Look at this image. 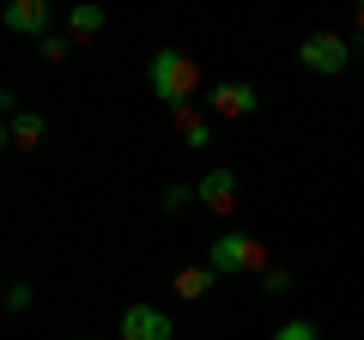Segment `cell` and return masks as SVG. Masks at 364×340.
Instances as JSON below:
<instances>
[{
	"mask_svg": "<svg viewBox=\"0 0 364 340\" xmlns=\"http://www.w3.org/2000/svg\"><path fill=\"white\" fill-rule=\"evenodd\" d=\"M146 79H152V97L164 110H182V104H195V97H200V67L188 61L182 49H152Z\"/></svg>",
	"mask_w": 364,
	"mask_h": 340,
	"instance_id": "cell-1",
	"label": "cell"
},
{
	"mask_svg": "<svg viewBox=\"0 0 364 340\" xmlns=\"http://www.w3.org/2000/svg\"><path fill=\"white\" fill-rule=\"evenodd\" d=\"M207 262H213L219 280H231V274H267V249H261L249 231H219L207 243Z\"/></svg>",
	"mask_w": 364,
	"mask_h": 340,
	"instance_id": "cell-2",
	"label": "cell"
},
{
	"mask_svg": "<svg viewBox=\"0 0 364 340\" xmlns=\"http://www.w3.org/2000/svg\"><path fill=\"white\" fill-rule=\"evenodd\" d=\"M352 61H358V43L334 37V31H310V37L298 43V67H304V73H322V79H334V73H346Z\"/></svg>",
	"mask_w": 364,
	"mask_h": 340,
	"instance_id": "cell-3",
	"label": "cell"
},
{
	"mask_svg": "<svg viewBox=\"0 0 364 340\" xmlns=\"http://www.w3.org/2000/svg\"><path fill=\"white\" fill-rule=\"evenodd\" d=\"M255 104H261V92H255V85H243V79H225V85H213V92H207V110H213L219 122L255 116Z\"/></svg>",
	"mask_w": 364,
	"mask_h": 340,
	"instance_id": "cell-4",
	"label": "cell"
},
{
	"mask_svg": "<svg viewBox=\"0 0 364 340\" xmlns=\"http://www.w3.org/2000/svg\"><path fill=\"white\" fill-rule=\"evenodd\" d=\"M43 140H49V122H43L37 110H18L13 97H6V146H13V152H37Z\"/></svg>",
	"mask_w": 364,
	"mask_h": 340,
	"instance_id": "cell-5",
	"label": "cell"
},
{
	"mask_svg": "<svg viewBox=\"0 0 364 340\" xmlns=\"http://www.w3.org/2000/svg\"><path fill=\"white\" fill-rule=\"evenodd\" d=\"M195 195H200V207H207V213L231 219V207L243 201V188H237V170H207V176L195 183Z\"/></svg>",
	"mask_w": 364,
	"mask_h": 340,
	"instance_id": "cell-6",
	"label": "cell"
},
{
	"mask_svg": "<svg viewBox=\"0 0 364 340\" xmlns=\"http://www.w3.org/2000/svg\"><path fill=\"white\" fill-rule=\"evenodd\" d=\"M176 328H170V316L158 310V304H128L122 310V340H170Z\"/></svg>",
	"mask_w": 364,
	"mask_h": 340,
	"instance_id": "cell-7",
	"label": "cell"
},
{
	"mask_svg": "<svg viewBox=\"0 0 364 340\" xmlns=\"http://www.w3.org/2000/svg\"><path fill=\"white\" fill-rule=\"evenodd\" d=\"M6 31H18V37H49V0H6Z\"/></svg>",
	"mask_w": 364,
	"mask_h": 340,
	"instance_id": "cell-8",
	"label": "cell"
},
{
	"mask_svg": "<svg viewBox=\"0 0 364 340\" xmlns=\"http://www.w3.org/2000/svg\"><path fill=\"white\" fill-rule=\"evenodd\" d=\"M213 286H219L213 262H188V267H176V280H170V292H176L182 304H200V298H207Z\"/></svg>",
	"mask_w": 364,
	"mask_h": 340,
	"instance_id": "cell-9",
	"label": "cell"
},
{
	"mask_svg": "<svg viewBox=\"0 0 364 340\" xmlns=\"http://www.w3.org/2000/svg\"><path fill=\"white\" fill-rule=\"evenodd\" d=\"M170 122H176V140L188 146V152H200V146H213V122L200 116L195 104H182V110H170Z\"/></svg>",
	"mask_w": 364,
	"mask_h": 340,
	"instance_id": "cell-10",
	"label": "cell"
},
{
	"mask_svg": "<svg viewBox=\"0 0 364 340\" xmlns=\"http://www.w3.org/2000/svg\"><path fill=\"white\" fill-rule=\"evenodd\" d=\"M104 25H109V18H104V6H97V0H79L73 13H67V37H73V43H91Z\"/></svg>",
	"mask_w": 364,
	"mask_h": 340,
	"instance_id": "cell-11",
	"label": "cell"
},
{
	"mask_svg": "<svg viewBox=\"0 0 364 340\" xmlns=\"http://www.w3.org/2000/svg\"><path fill=\"white\" fill-rule=\"evenodd\" d=\"M67 55H73V37H67V31H49V37H43V61H49V67H61Z\"/></svg>",
	"mask_w": 364,
	"mask_h": 340,
	"instance_id": "cell-12",
	"label": "cell"
},
{
	"mask_svg": "<svg viewBox=\"0 0 364 340\" xmlns=\"http://www.w3.org/2000/svg\"><path fill=\"white\" fill-rule=\"evenodd\" d=\"M195 201H200L195 188H182V183H170V188H164V201H158V207H164V213H188V207H195Z\"/></svg>",
	"mask_w": 364,
	"mask_h": 340,
	"instance_id": "cell-13",
	"label": "cell"
},
{
	"mask_svg": "<svg viewBox=\"0 0 364 340\" xmlns=\"http://www.w3.org/2000/svg\"><path fill=\"white\" fill-rule=\"evenodd\" d=\"M273 340H322V334H316V322L291 316V322H279V334H273Z\"/></svg>",
	"mask_w": 364,
	"mask_h": 340,
	"instance_id": "cell-14",
	"label": "cell"
},
{
	"mask_svg": "<svg viewBox=\"0 0 364 340\" xmlns=\"http://www.w3.org/2000/svg\"><path fill=\"white\" fill-rule=\"evenodd\" d=\"M6 310H31V286H25V280H6Z\"/></svg>",
	"mask_w": 364,
	"mask_h": 340,
	"instance_id": "cell-15",
	"label": "cell"
},
{
	"mask_svg": "<svg viewBox=\"0 0 364 340\" xmlns=\"http://www.w3.org/2000/svg\"><path fill=\"white\" fill-rule=\"evenodd\" d=\"M261 292H273V298L291 292V274H286V267H267V274H261Z\"/></svg>",
	"mask_w": 364,
	"mask_h": 340,
	"instance_id": "cell-16",
	"label": "cell"
},
{
	"mask_svg": "<svg viewBox=\"0 0 364 340\" xmlns=\"http://www.w3.org/2000/svg\"><path fill=\"white\" fill-rule=\"evenodd\" d=\"M358 37H364V0H358Z\"/></svg>",
	"mask_w": 364,
	"mask_h": 340,
	"instance_id": "cell-17",
	"label": "cell"
},
{
	"mask_svg": "<svg viewBox=\"0 0 364 340\" xmlns=\"http://www.w3.org/2000/svg\"><path fill=\"white\" fill-rule=\"evenodd\" d=\"M358 61H364V37H358Z\"/></svg>",
	"mask_w": 364,
	"mask_h": 340,
	"instance_id": "cell-18",
	"label": "cell"
},
{
	"mask_svg": "<svg viewBox=\"0 0 364 340\" xmlns=\"http://www.w3.org/2000/svg\"><path fill=\"white\" fill-rule=\"evenodd\" d=\"M85 340H91V334H85Z\"/></svg>",
	"mask_w": 364,
	"mask_h": 340,
	"instance_id": "cell-19",
	"label": "cell"
}]
</instances>
